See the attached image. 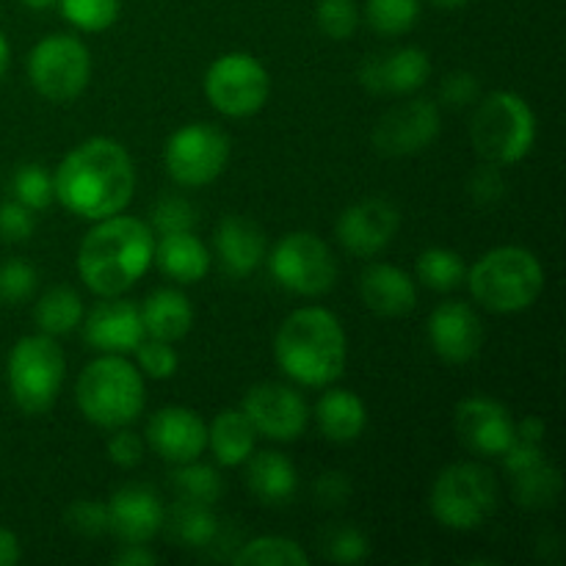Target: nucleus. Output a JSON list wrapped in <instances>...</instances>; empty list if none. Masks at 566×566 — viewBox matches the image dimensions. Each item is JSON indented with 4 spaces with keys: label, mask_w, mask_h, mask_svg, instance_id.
I'll list each match as a JSON object with an SVG mask.
<instances>
[{
    "label": "nucleus",
    "mask_w": 566,
    "mask_h": 566,
    "mask_svg": "<svg viewBox=\"0 0 566 566\" xmlns=\"http://www.w3.org/2000/svg\"><path fill=\"white\" fill-rule=\"evenodd\" d=\"M53 188L55 199L77 219H108L130 205L136 191V166L119 142L94 136L61 160Z\"/></svg>",
    "instance_id": "f257e3e1"
},
{
    "label": "nucleus",
    "mask_w": 566,
    "mask_h": 566,
    "mask_svg": "<svg viewBox=\"0 0 566 566\" xmlns=\"http://www.w3.org/2000/svg\"><path fill=\"white\" fill-rule=\"evenodd\" d=\"M155 235L136 216L99 219L77 249V274L97 296L111 298L130 291L153 265Z\"/></svg>",
    "instance_id": "f03ea898"
},
{
    "label": "nucleus",
    "mask_w": 566,
    "mask_h": 566,
    "mask_svg": "<svg viewBox=\"0 0 566 566\" xmlns=\"http://www.w3.org/2000/svg\"><path fill=\"white\" fill-rule=\"evenodd\" d=\"M274 359L282 374L296 385H335L346 370V329L337 315L326 307L293 310L276 329Z\"/></svg>",
    "instance_id": "7ed1b4c3"
},
{
    "label": "nucleus",
    "mask_w": 566,
    "mask_h": 566,
    "mask_svg": "<svg viewBox=\"0 0 566 566\" xmlns=\"http://www.w3.org/2000/svg\"><path fill=\"white\" fill-rule=\"evenodd\" d=\"M464 282L481 307L512 315L534 307L545 291V269L531 249L497 247L475 260Z\"/></svg>",
    "instance_id": "20e7f679"
},
{
    "label": "nucleus",
    "mask_w": 566,
    "mask_h": 566,
    "mask_svg": "<svg viewBox=\"0 0 566 566\" xmlns=\"http://www.w3.org/2000/svg\"><path fill=\"white\" fill-rule=\"evenodd\" d=\"M75 401L83 418L99 429L130 426L147 403L144 374L127 363L125 354H103L83 368Z\"/></svg>",
    "instance_id": "39448f33"
},
{
    "label": "nucleus",
    "mask_w": 566,
    "mask_h": 566,
    "mask_svg": "<svg viewBox=\"0 0 566 566\" xmlns=\"http://www.w3.org/2000/svg\"><path fill=\"white\" fill-rule=\"evenodd\" d=\"M470 142L484 164L514 166L536 144V114L520 94L492 92L475 103Z\"/></svg>",
    "instance_id": "423d86ee"
},
{
    "label": "nucleus",
    "mask_w": 566,
    "mask_h": 566,
    "mask_svg": "<svg viewBox=\"0 0 566 566\" xmlns=\"http://www.w3.org/2000/svg\"><path fill=\"white\" fill-rule=\"evenodd\" d=\"M429 509L448 531L481 528L497 509V479L479 462L448 464L431 486Z\"/></svg>",
    "instance_id": "0eeeda50"
},
{
    "label": "nucleus",
    "mask_w": 566,
    "mask_h": 566,
    "mask_svg": "<svg viewBox=\"0 0 566 566\" xmlns=\"http://www.w3.org/2000/svg\"><path fill=\"white\" fill-rule=\"evenodd\" d=\"M66 359L55 337L28 335L14 343L6 363V381L17 407L25 415H44L59 398Z\"/></svg>",
    "instance_id": "6e6552de"
},
{
    "label": "nucleus",
    "mask_w": 566,
    "mask_h": 566,
    "mask_svg": "<svg viewBox=\"0 0 566 566\" xmlns=\"http://www.w3.org/2000/svg\"><path fill=\"white\" fill-rule=\"evenodd\" d=\"M28 81L50 103H70L92 81V53L70 33H50L28 53Z\"/></svg>",
    "instance_id": "1a4fd4ad"
},
{
    "label": "nucleus",
    "mask_w": 566,
    "mask_h": 566,
    "mask_svg": "<svg viewBox=\"0 0 566 566\" xmlns=\"http://www.w3.org/2000/svg\"><path fill=\"white\" fill-rule=\"evenodd\" d=\"M230 153L232 144L224 130L208 122H191L166 138L164 164L177 186L202 188L224 175Z\"/></svg>",
    "instance_id": "9d476101"
},
{
    "label": "nucleus",
    "mask_w": 566,
    "mask_h": 566,
    "mask_svg": "<svg viewBox=\"0 0 566 566\" xmlns=\"http://www.w3.org/2000/svg\"><path fill=\"white\" fill-rule=\"evenodd\" d=\"M265 258L276 285L296 296H324L337 282L335 254L313 232H291Z\"/></svg>",
    "instance_id": "9b49d317"
},
{
    "label": "nucleus",
    "mask_w": 566,
    "mask_h": 566,
    "mask_svg": "<svg viewBox=\"0 0 566 566\" xmlns=\"http://www.w3.org/2000/svg\"><path fill=\"white\" fill-rule=\"evenodd\" d=\"M202 86L219 114L243 119L269 103L271 77L252 53H224L208 66Z\"/></svg>",
    "instance_id": "f8f14e48"
},
{
    "label": "nucleus",
    "mask_w": 566,
    "mask_h": 566,
    "mask_svg": "<svg viewBox=\"0 0 566 566\" xmlns=\"http://www.w3.org/2000/svg\"><path fill=\"white\" fill-rule=\"evenodd\" d=\"M241 412L254 431L274 442H293L304 434L310 423V407L302 392L280 381L254 385L243 398Z\"/></svg>",
    "instance_id": "ddd939ff"
},
{
    "label": "nucleus",
    "mask_w": 566,
    "mask_h": 566,
    "mask_svg": "<svg viewBox=\"0 0 566 566\" xmlns=\"http://www.w3.org/2000/svg\"><path fill=\"white\" fill-rule=\"evenodd\" d=\"M440 108L431 99L418 97L398 103L376 122L374 147L387 158H407L423 153L440 136Z\"/></svg>",
    "instance_id": "4468645a"
},
{
    "label": "nucleus",
    "mask_w": 566,
    "mask_h": 566,
    "mask_svg": "<svg viewBox=\"0 0 566 566\" xmlns=\"http://www.w3.org/2000/svg\"><path fill=\"white\" fill-rule=\"evenodd\" d=\"M453 426L464 446L486 459H501L517 440V423L501 401L486 396H470L459 401Z\"/></svg>",
    "instance_id": "2eb2a0df"
},
{
    "label": "nucleus",
    "mask_w": 566,
    "mask_h": 566,
    "mask_svg": "<svg viewBox=\"0 0 566 566\" xmlns=\"http://www.w3.org/2000/svg\"><path fill=\"white\" fill-rule=\"evenodd\" d=\"M401 227V213L390 199L370 197L352 205L337 219V241L354 258H376L385 252Z\"/></svg>",
    "instance_id": "dca6fc26"
},
{
    "label": "nucleus",
    "mask_w": 566,
    "mask_h": 566,
    "mask_svg": "<svg viewBox=\"0 0 566 566\" xmlns=\"http://www.w3.org/2000/svg\"><path fill=\"white\" fill-rule=\"evenodd\" d=\"M105 509H108V531L122 545H147L164 528L166 506L153 486H122L105 503Z\"/></svg>",
    "instance_id": "f3484780"
},
{
    "label": "nucleus",
    "mask_w": 566,
    "mask_h": 566,
    "mask_svg": "<svg viewBox=\"0 0 566 566\" xmlns=\"http://www.w3.org/2000/svg\"><path fill=\"white\" fill-rule=\"evenodd\" d=\"M506 473L512 475L514 501L525 509H547L562 495V473L547 462L545 448L514 440L503 453Z\"/></svg>",
    "instance_id": "a211bd4d"
},
{
    "label": "nucleus",
    "mask_w": 566,
    "mask_h": 566,
    "mask_svg": "<svg viewBox=\"0 0 566 566\" xmlns=\"http://www.w3.org/2000/svg\"><path fill=\"white\" fill-rule=\"evenodd\" d=\"M429 343L437 357L451 365H464L479 357L484 343V324L468 302H442L429 315Z\"/></svg>",
    "instance_id": "6ab92c4d"
},
{
    "label": "nucleus",
    "mask_w": 566,
    "mask_h": 566,
    "mask_svg": "<svg viewBox=\"0 0 566 566\" xmlns=\"http://www.w3.org/2000/svg\"><path fill=\"white\" fill-rule=\"evenodd\" d=\"M147 446L169 464L193 462L208 448V426L193 409L164 407L149 418Z\"/></svg>",
    "instance_id": "aec40b11"
},
{
    "label": "nucleus",
    "mask_w": 566,
    "mask_h": 566,
    "mask_svg": "<svg viewBox=\"0 0 566 566\" xmlns=\"http://www.w3.org/2000/svg\"><path fill=\"white\" fill-rule=\"evenodd\" d=\"M83 337L88 348L103 354H130L147 337L142 324V310L133 302L111 296L99 302L83 321Z\"/></svg>",
    "instance_id": "412c9836"
},
{
    "label": "nucleus",
    "mask_w": 566,
    "mask_h": 566,
    "mask_svg": "<svg viewBox=\"0 0 566 566\" xmlns=\"http://www.w3.org/2000/svg\"><path fill=\"white\" fill-rule=\"evenodd\" d=\"M431 59L420 48H396L390 53L370 55L359 66V81L376 94H412L426 86Z\"/></svg>",
    "instance_id": "4be33fe9"
},
{
    "label": "nucleus",
    "mask_w": 566,
    "mask_h": 566,
    "mask_svg": "<svg viewBox=\"0 0 566 566\" xmlns=\"http://www.w3.org/2000/svg\"><path fill=\"white\" fill-rule=\"evenodd\" d=\"M359 296L370 313L381 318H401L418 304V287L403 269L390 263H374L359 276Z\"/></svg>",
    "instance_id": "5701e85b"
},
{
    "label": "nucleus",
    "mask_w": 566,
    "mask_h": 566,
    "mask_svg": "<svg viewBox=\"0 0 566 566\" xmlns=\"http://www.w3.org/2000/svg\"><path fill=\"white\" fill-rule=\"evenodd\" d=\"M221 269L235 280L254 274L265 260V235L247 216H227L216 232Z\"/></svg>",
    "instance_id": "b1692460"
},
{
    "label": "nucleus",
    "mask_w": 566,
    "mask_h": 566,
    "mask_svg": "<svg viewBox=\"0 0 566 566\" xmlns=\"http://www.w3.org/2000/svg\"><path fill=\"white\" fill-rule=\"evenodd\" d=\"M153 263L158 265L160 274L180 285H197L208 276L210 271V252L193 230L188 232H169L155 241Z\"/></svg>",
    "instance_id": "393cba45"
},
{
    "label": "nucleus",
    "mask_w": 566,
    "mask_h": 566,
    "mask_svg": "<svg viewBox=\"0 0 566 566\" xmlns=\"http://www.w3.org/2000/svg\"><path fill=\"white\" fill-rule=\"evenodd\" d=\"M315 423H318L321 434L332 442H354L363 437L365 426H368V407L363 398L352 390H326L315 403Z\"/></svg>",
    "instance_id": "a878e982"
},
{
    "label": "nucleus",
    "mask_w": 566,
    "mask_h": 566,
    "mask_svg": "<svg viewBox=\"0 0 566 566\" xmlns=\"http://www.w3.org/2000/svg\"><path fill=\"white\" fill-rule=\"evenodd\" d=\"M247 486L265 506H282L298 490V473L285 453L263 451L247 459Z\"/></svg>",
    "instance_id": "bb28decb"
},
{
    "label": "nucleus",
    "mask_w": 566,
    "mask_h": 566,
    "mask_svg": "<svg viewBox=\"0 0 566 566\" xmlns=\"http://www.w3.org/2000/svg\"><path fill=\"white\" fill-rule=\"evenodd\" d=\"M138 310H142L144 332H147V337H155V340L177 343L193 326L191 302L177 287H158L155 293H149L147 302Z\"/></svg>",
    "instance_id": "cd10ccee"
},
{
    "label": "nucleus",
    "mask_w": 566,
    "mask_h": 566,
    "mask_svg": "<svg viewBox=\"0 0 566 566\" xmlns=\"http://www.w3.org/2000/svg\"><path fill=\"white\" fill-rule=\"evenodd\" d=\"M254 442H258V431L241 409H224L208 426V446L216 462L224 468H238L247 462L254 453Z\"/></svg>",
    "instance_id": "c85d7f7f"
},
{
    "label": "nucleus",
    "mask_w": 566,
    "mask_h": 566,
    "mask_svg": "<svg viewBox=\"0 0 566 566\" xmlns=\"http://www.w3.org/2000/svg\"><path fill=\"white\" fill-rule=\"evenodd\" d=\"M164 525L175 536L177 545L193 547V551H202V547L213 545L216 536H219V517H216L213 506L210 503L186 501V497H180L166 512Z\"/></svg>",
    "instance_id": "c756f323"
},
{
    "label": "nucleus",
    "mask_w": 566,
    "mask_h": 566,
    "mask_svg": "<svg viewBox=\"0 0 566 566\" xmlns=\"http://www.w3.org/2000/svg\"><path fill=\"white\" fill-rule=\"evenodd\" d=\"M33 321H36L42 335H50V337L70 335V332H75L83 321L81 293L72 291V287L66 285L50 287V291L42 293V298L36 302Z\"/></svg>",
    "instance_id": "7c9ffc66"
},
{
    "label": "nucleus",
    "mask_w": 566,
    "mask_h": 566,
    "mask_svg": "<svg viewBox=\"0 0 566 566\" xmlns=\"http://www.w3.org/2000/svg\"><path fill=\"white\" fill-rule=\"evenodd\" d=\"M232 562L238 566H307L310 556L287 536H258L247 542Z\"/></svg>",
    "instance_id": "2f4dec72"
},
{
    "label": "nucleus",
    "mask_w": 566,
    "mask_h": 566,
    "mask_svg": "<svg viewBox=\"0 0 566 566\" xmlns=\"http://www.w3.org/2000/svg\"><path fill=\"white\" fill-rule=\"evenodd\" d=\"M464 276H468L464 260L459 258L453 249L431 247L426 249V252H420L418 280L423 282L429 291H440V293L457 291V287L464 282Z\"/></svg>",
    "instance_id": "473e14b6"
},
{
    "label": "nucleus",
    "mask_w": 566,
    "mask_h": 566,
    "mask_svg": "<svg viewBox=\"0 0 566 566\" xmlns=\"http://www.w3.org/2000/svg\"><path fill=\"white\" fill-rule=\"evenodd\" d=\"M171 486H175L177 497L210 503V506H216L224 495V481H221L219 470L210 468V464H199L197 459L186 464H175Z\"/></svg>",
    "instance_id": "72a5a7b5"
},
{
    "label": "nucleus",
    "mask_w": 566,
    "mask_h": 566,
    "mask_svg": "<svg viewBox=\"0 0 566 566\" xmlns=\"http://www.w3.org/2000/svg\"><path fill=\"white\" fill-rule=\"evenodd\" d=\"M365 17L379 36H403L418 25L420 0H368Z\"/></svg>",
    "instance_id": "f704fd0d"
},
{
    "label": "nucleus",
    "mask_w": 566,
    "mask_h": 566,
    "mask_svg": "<svg viewBox=\"0 0 566 566\" xmlns=\"http://www.w3.org/2000/svg\"><path fill=\"white\" fill-rule=\"evenodd\" d=\"M11 193L33 213H42L55 202L53 175L42 164H22L11 177Z\"/></svg>",
    "instance_id": "c9c22d12"
},
{
    "label": "nucleus",
    "mask_w": 566,
    "mask_h": 566,
    "mask_svg": "<svg viewBox=\"0 0 566 566\" xmlns=\"http://www.w3.org/2000/svg\"><path fill=\"white\" fill-rule=\"evenodd\" d=\"M59 9L77 31L99 33L119 20L122 0H59Z\"/></svg>",
    "instance_id": "e433bc0d"
},
{
    "label": "nucleus",
    "mask_w": 566,
    "mask_h": 566,
    "mask_svg": "<svg viewBox=\"0 0 566 566\" xmlns=\"http://www.w3.org/2000/svg\"><path fill=\"white\" fill-rule=\"evenodd\" d=\"M315 22L335 42L352 39L359 28V9L354 0H318Z\"/></svg>",
    "instance_id": "4c0bfd02"
},
{
    "label": "nucleus",
    "mask_w": 566,
    "mask_h": 566,
    "mask_svg": "<svg viewBox=\"0 0 566 566\" xmlns=\"http://www.w3.org/2000/svg\"><path fill=\"white\" fill-rule=\"evenodd\" d=\"M39 274L25 260H6L0 263V302L3 304H22L36 293Z\"/></svg>",
    "instance_id": "58836bf2"
},
{
    "label": "nucleus",
    "mask_w": 566,
    "mask_h": 566,
    "mask_svg": "<svg viewBox=\"0 0 566 566\" xmlns=\"http://www.w3.org/2000/svg\"><path fill=\"white\" fill-rule=\"evenodd\" d=\"M133 354L138 359V370L144 376H149V379H171L177 374V368H180V357H177L175 346L166 340L144 337Z\"/></svg>",
    "instance_id": "ea45409f"
},
{
    "label": "nucleus",
    "mask_w": 566,
    "mask_h": 566,
    "mask_svg": "<svg viewBox=\"0 0 566 566\" xmlns=\"http://www.w3.org/2000/svg\"><path fill=\"white\" fill-rule=\"evenodd\" d=\"M321 547H324L326 558L335 564H359L370 553L368 539L354 525H337V528L326 531Z\"/></svg>",
    "instance_id": "a19ab883"
},
{
    "label": "nucleus",
    "mask_w": 566,
    "mask_h": 566,
    "mask_svg": "<svg viewBox=\"0 0 566 566\" xmlns=\"http://www.w3.org/2000/svg\"><path fill=\"white\" fill-rule=\"evenodd\" d=\"M153 227L160 235L193 230L197 227V208L182 197H164L153 210Z\"/></svg>",
    "instance_id": "79ce46f5"
},
{
    "label": "nucleus",
    "mask_w": 566,
    "mask_h": 566,
    "mask_svg": "<svg viewBox=\"0 0 566 566\" xmlns=\"http://www.w3.org/2000/svg\"><path fill=\"white\" fill-rule=\"evenodd\" d=\"M66 528L83 539H97L108 531V509L99 501H75L66 509Z\"/></svg>",
    "instance_id": "37998d69"
},
{
    "label": "nucleus",
    "mask_w": 566,
    "mask_h": 566,
    "mask_svg": "<svg viewBox=\"0 0 566 566\" xmlns=\"http://www.w3.org/2000/svg\"><path fill=\"white\" fill-rule=\"evenodd\" d=\"M468 193L479 208H492L506 197V180L501 175V166L484 164L470 175Z\"/></svg>",
    "instance_id": "c03bdc74"
},
{
    "label": "nucleus",
    "mask_w": 566,
    "mask_h": 566,
    "mask_svg": "<svg viewBox=\"0 0 566 566\" xmlns=\"http://www.w3.org/2000/svg\"><path fill=\"white\" fill-rule=\"evenodd\" d=\"M36 230V213L20 205L17 199L0 202V241L25 243Z\"/></svg>",
    "instance_id": "a18cd8bd"
},
{
    "label": "nucleus",
    "mask_w": 566,
    "mask_h": 566,
    "mask_svg": "<svg viewBox=\"0 0 566 566\" xmlns=\"http://www.w3.org/2000/svg\"><path fill=\"white\" fill-rule=\"evenodd\" d=\"M481 83L473 72H451L440 86V99L448 108H468V105L479 103Z\"/></svg>",
    "instance_id": "49530a36"
},
{
    "label": "nucleus",
    "mask_w": 566,
    "mask_h": 566,
    "mask_svg": "<svg viewBox=\"0 0 566 566\" xmlns=\"http://www.w3.org/2000/svg\"><path fill=\"white\" fill-rule=\"evenodd\" d=\"M108 457L111 462L122 470L138 468L144 459V440L136 434V431L127 429V426L114 429V434H111L108 440Z\"/></svg>",
    "instance_id": "de8ad7c7"
},
{
    "label": "nucleus",
    "mask_w": 566,
    "mask_h": 566,
    "mask_svg": "<svg viewBox=\"0 0 566 566\" xmlns=\"http://www.w3.org/2000/svg\"><path fill=\"white\" fill-rule=\"evenodd\" d=\"M313 492L324 506H343L352 497V481L343 473H324L315 481Z\"/></svg>",
    "instance_id": "09e8293b"
},
{
    "label": "nucleus",
    "mask_w": 566,
    "mask_h": 566,
    "mask_svg": "<svg viewBox=\"0 0 566 566\" xmlns=\"http://www.w3.org/2000/svg\"><path fill=\"white\" fill-rule=\"evenodd\" d=\"M116 566H153L158 564V556L147 545H122L114 553Z\"/></svg>",
    "instance_id": "8fccbe9b"
},
{
    "label": "nucleus",
    "mask_w": 566,
    "mask_h": 566,
    "mask_svg": "<svg viewBox=\"0 0 566 566\" xmlns=\"http://www.w3.org/2000/svg\"><path fill=\"white\" fill-rule=\"evenodd\" d=\"M545 434H547L545 420L536 418V415H528V418H523V423H517V440L534 442V446H545Z\"/></svg>",
    "instance_id": "3c124183"
},
{
    "label": "nucleus",
    "mask_w": 566,
    "mask_h": 566,
    "mask_svg": "<svg viewBox=\"0 0 566 566\" xmlns=\"http://www.w3.org/2000/svg\"><path fill=\"white\" fill-rule=\"evenodd\" d=\"M22 558L20 539H17L14 531L0 528V566H14Z\"/></svg>",
    "instance_id": "603ef678"
},
{
    "label": "nucleus",
    "mask_w": 566,
    "mask_h": 566,
    "mask_svg": "<svg viewBox=\"0 0 566 566\" xmlns=\"http://www.w3.org/2000/svg\"><path fill=\"white\" fill-rule=\"evenodd\" d=\"M11 64V48H9V39L3 36V31H0V81H3L6 70H9Z\"/></svg>",
    "instance_id": "864d4df0"
},
{
    "label": "nucleus",
    "mask_w": 566,
    "mask_h": 566,
    "mask_svg": "<svg viewBox=\"0 0 566 566\" xmlns=\"http://www.w3.org/2000/svg\"><path fill=\"white\" fill-rule=\"evenodd\" d=\"M431 6H437V9H446V11H457V9H464V6L470 3V0H429Z\"/></svg>",
    "instance_id": "5fc2aeb1"
},
{
    "label": "nucleus",
    "mask_w": 566,
    "mask_h": 566,
    "mask_svg": "<svg viewBox=\"0 0 566 566\" xmlns=\"http://www.w3.org/2000/svg\"><path fill=\"white\" fill-rule=\"evenodd\" d=\"M22 6H28L31 11H48L59 6V0H22Z\"/></svg>",
    "instance_id": "6e6d98bb"
}]
</instances>
